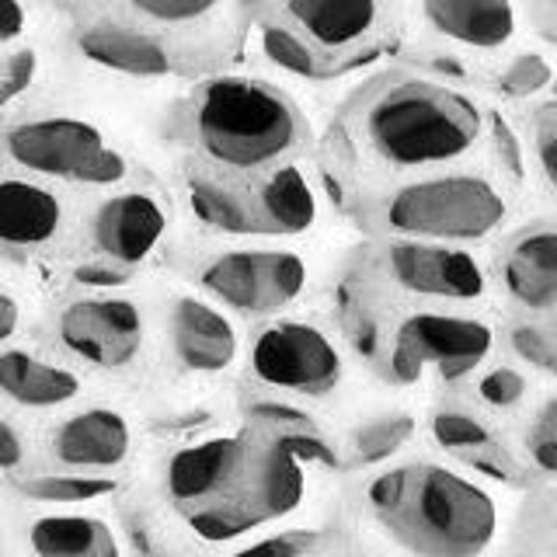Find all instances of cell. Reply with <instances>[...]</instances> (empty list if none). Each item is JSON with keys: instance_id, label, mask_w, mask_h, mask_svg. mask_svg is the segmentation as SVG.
<instances>
[{"instance_id": "1", "label": "cell", "mask_w": 557, "mask_h": 557, "mask_svg": "<svg viewBox=\"0 0 557 557\" xmlns=\"http://www.w3.org/2000/svg\"><path fill=\"white\" fill-rule=\"evenodd\" d=\"M164 487L191 533L206 544H231L300 509L307 474L304 460L269 432L216 435L174 453Z\"/></svg>"}, {"instance_id": "2", "label": "cell", "mask_w": 557, "mask_h": 557, "mask_svg": "<svg viewBox=\"0 0 557 557\" xmlns=\"http://www.w3.org/2000/svg\"><path fill=\"white\" fill-rule=\"evenodd\" d=\"M366 498L414 557H481L498 536L495 495L443 463L387 470L370 484Z\"/></svg>"}, {"instance_id": "3", "label": "cell", "mask_w": 557, "mask_h": 557, "mask_svg": "<svg viewBox=\"0 0 557 557\" xmlns=\"http://www.w3.org/2000/svg\"><path fill=\"white\" fill-rule=\"evenodd\" d=\"M191 126L209 161L234 171H258L307 139L300 109L278 87L255 77H216L191 104Z\"/></svg>"}, {"instance_id": "4", "label": "cell", "mask_w": 557, "mask_h": 557, "mask_svg": "<svg viewBox=\"0 0 557 557\" xmlns=\"http://www.w3.org/2000/svg\"><path fill=\"white\" fill-rule=\"evenodd\" d=\"M484 112L478 101L435 81H400L366 109V139L394 168H432L460 161L478 147Z\"/></svg>"}, {"instance_id": "5", "label": "cell", "mask_w": 557, "mask_h": 557, "mask_svg": "<svg viewBox=\"0 0 557 557\" xmlns=\"http://www.w3.org/2000/svg\"><path fill=\"white\" fill-rule=\"evenodd\" d=\"M380 220L408 240L478 244L509 220V199L484 174H435L397 188L383 202Z\"/></svg>"}, {"instance_id": "6", "label": "cell", "mask_w": 557, "mask_h": 557, "mask_svg": "<svg viewBox=\"0 0 557 557\" xmlns=\"http://www.w3.org/2000/svg\"><path fill=\"white\" fill-rule=\"evenodd\" d=\"M495 327L474 313L457 310H414L383 338L376 366L383 380L408 387L429 370L443 383H460L481 373L495 352Z\"/></svg>"}, {"instance_id": "7", "label": "cell", "mask_w": 557, "mask_h": 557, "mask_svg": "<svg viewBox=\"0 0 557 557\" xmlns=\"http://www.w3.org/2000/svg\"><path fill=\"white\" fill-rule=\"evenodd\" d=\"M188 202L206 226L223 234H304L318 223V191L304 168H275L255 191L206 178L188 182Z\"/></svg>"}, {"instance_id": "8", "label": "cell", "mask_w": 557, "mask_h": 557, "mask_svg": "<svg viewBox=\"0 0 557 557\" xmlns=\"http://www.w3.org/2000/svg\"><path fill=\"white\" fill-rule=\"evenodd\" d=\"M248 366L258 383L275 391L324 397L342 383L345 362L327 331L310 321H269L255 331Z\"/></svg>"}, {"instance_id": "9", "label": "cell", "mask_w": 557, "mask_h": 557, "mask_svg": "<svg viewBox=\"0 0 557 557\" xmlns=\"http://www.w3.org/2000/svg\"><path fill=\"white\" fill-rule=\"evenodd\" d=\"M304 286L307 261L296 251H226L202 269V289L248 318L286 310Z\"/></svg>"}, {"instance_id": "10", "label": "cell", "mask_w": 557, "mask_h": 557, "mask_svg": "<svg viewBox=\"0 0 557 557\" xmlns=\"http://www.w3.org/2000/svg\"><path fill=\"white\" fill-rule=\"evenodd\" d=\"M57 335L66 352L98 366L122 370L144 348V310L126 296H84L60 310Z\"/></svg>"}, {"instance_id": "11", "label": "cell", "mask_w": 557, "mask_h": 557, "mask_svg": "<svg viewBox=\"0 0 557 557\" xmlns=\"http://www.w3.org/2000/svg\"><path fill=\"white\" fill-rule=\"evenodd\" d=\"M380 269L405 293L425 296V300L481 304L487 296V269L481 265V258L453 248V244L397 240L383 248Z\"/></svg>"}, {"instance_id": "12", "label": "cell", "mask_w": 557, "mask_h": 557, "mask_svg": "<svg viewBox=\"0 0 557 557\" xmlns=\"http://www.w3.org/2000/svg\"><path fill=\"white\" fill-rule=\"evenodd\" d=\"M498 286L519 318H557V223H530L498 255Z\"/></svg>"}, {"instance_id": "13", "label": "cell", "mask_w": 557, "mask_h": 557, "mask_svg": "<svg viewBox=\"0 0 557 557\" xmlns=\"http://www.w3.org/2000/svg\"><path fill=\"white\" fill-rule=\"evenodd\" d=\"M8 157L17 168H28L35 174H52V178H74L81 182L87 168L109 150L98 126L84 119H35L8 129Z\"/></svg>"}, {"instance_id": "14", "label": "cell", "mask_w": 557, "mask_h": 557, "mask_svg": "<svg viewBox=\"0 0 557 557\" xmlns=\"http://www.w3.org/2000/svg\"><path fill=\"white\" fill-rule=\"evenodd\" d=\"M168 231V213L150 191H122L95 213V248L112 265H139L161 244Z\"/></svg>"}, {"instance_id": "15", "label": "cell", "mask_w": 557, "mask_h": 557, "mask_svg": "<svg viewBox=\"0 0 557 557\" xmlns=\"http://www.w3.org/2000/svg\"><path fill=\"white\" fill-rule=\"evenodd\" d=\"M432 440L440 449L460 457L467 467H474L478 474L502 481V484H527L533 474L530 467L522 463L519 453L505 446L495 429L487 425V418H481L470 408H440L432 414Z\"/></svg>"}, {"instance_id": "16", "label": "cell", "mask_w": 557, "mask_h": 557, "mask_svg": "<svg viewBox=\"0 0 557 557\" xmlns=\"http://www.w3.org/2000/svg\"><path fill=\"white\" fill-rule=\"evenodd\" d=\"M133 446L129 422L112 408H87L70 414L66 422L52 429L49 449L66 470L84 474H104L119 463H126Z\"/></svg>"}, {"instance_id": "17", "label": "cell", "mask_w": 557, "mask_h": 557, "mask_svg": "<svg viewBox=\"0 0 557 557\" xmlns=\"http://www.w3.org/2000/svg\"><path fill=\"white\" fill-rule=\"evenodd\" d=\"M171 345L191 373H223L240 352L234 321L199 296H178L171 307Z\"/></svg>"}, {"instance_id": "18", "label": "cell", "mask_w": 557, "mask_h": 557, "mask_svg": "<svg viewBox=\"0 0 557 557\" xmlns=\"http://www.w3.org/2000/svg\"><path fill=\"white\" fill-rule=\"evenodd\" d=\"M296 32L318 49H352L380 28L387 0H286Z\"/></svg>"}, {"instance_id": "19", "label": "cell", "mask_w": 557, "mask_h": 557, "mask_svg": "<svg viewBox=\"0 0 557 557\" xmlns=\"http://www.w3.org/2000/svg\"><path fill=\"white\" fill-rule=\"evenodd\" d=\"M422 11L443 39L467 49L495 52L516 35L512 0H422Z\"/></svg>"}, {"instance_id": "20", "label": "cell", "mask_w": 557, "mask_h": 557, "mask_svg": "<svg viewBox=\"0 0 557 557\" xmlns=\"http://www.w3.org/2000/svg\"><path fill=\"white\" fill-rule=\"evenodd\" d=\"M63 226V202L57 191L28 182L8 178L0 188V237L14 251L46 248Z\"/></svg>"}, {"instance_id": "21", "label": "cell", "mask_w": 557, "mask_h": 557, "mask_svg": "<svg viewBox=\"0 0 557 557\" xmlns=\"http://www.w3.org/2000/svg\"><path fill=\"white\" fill-rule=\"evenodd\" d=\"M81 52L98 66H109L115 74L129 77H164L171 74V57L161 42L150 35L119 28V25H95L77 35Z\"/></svg>"}, {"instance_id": "22", "label": "cell", "mask_w": 557, "mask_h": 557, "mask_svg": "<svg viewBox=\"0 0 557 557\" xmlns=\"http://www.w3.org/2000/svg\"><path fill=\"white\" fill-rule=\"evenodd\" d=\"M28 547L35 557H122L109 522L81 512L39 516L28 527Z\"/></svg>"}, {"instance_id": "23", "label": "cell", "mask_w": 557, "mask_h": 557, "mask_svg": "<svg viewBox=\"0 0 557 557\" xmlns=\"http://www.w3.org/2000/svg\"><path fill=\"white\" fill-rule=\"evenodd\" d=\"M0 387L22 408H60L81 394L77 373L35 359L22 348H4L0 356Z\"/></svg>"}, {"instance_id": "24", "label": "cell", "mask_w": 557, "mask_h": 557, "mask_svg": "<svg viewBox=\"0 0 557 557\" xmlns=\"http://www.w3.org/2000/svg\"><path fill=\"white\" fill-rule=\"evenodd\" d=\"M519 457L540 481H557V394L544 397L530 411L519 435Z\"/></svg>"}, {"instance_id": "25", "label": "cell", "mask_w": 557, "mask_h": 557, "mask_svg": "<svg viewBox=\"0 0 557 557\" xmlns=\"http://www.w3.org/2000/svg\"><path fill=\"white\" fill-rule=\"evenodd\" d=\"M28 502H42V505H84L115 492V481L104 474H84V470H70V474H39V478H25L17 484Z\"/></svg>"}, {"instance_id": "26", "label": "cell", "mask_w": 557, "mask_h": 557, "mask_svg": "<svg viewBox=\"0 0 557 557\" xmlns=\"http://www.w3.org/2000/svg\"><path fill=\"white\" fill-rule=\"evenodd\" d=\"M414 432V418L411 414H380L373 422H366L352 432V443H348V453H352V463H383L391 460L394 453L411 440Z\"/></svg>"}, {"instance_id": "27", "label": "cell", "mask_w": 557, "mask_h": 557, "mask_svg": "<svg viewBox=\"0 0 557 557\" xmlns=\"http://www.w3.org/2000/svg\"><path fill=\"white\" fill-rule=\"evenodd\" d=\"M505 345H509V352L522 366L557 380V331L550 321H530V318L512 321L505 327Z\"/></svg>"}, {"instance_id": "28", "label": "cell", "mask_w": 557, "mask_h": 557, "mask_svg": "<svg viewBox=\"0 0 557 557\" xmlns=\"http://www.w3.org/2000/svg\"><path fill=\"white\" fill-rule=\"evenodd\" d=\"M530 373L522 366L512 362H498V366H487V370L478 376L474 383V394H478V405L495 411V414H512L530 400Z\"/></svg>"}, {"instance_id": "29", "label": "cell", "mask_w": 557, "mask_h": 557, "mask_svg": "<svg viewBox=\"0 0 557 557\" xmlns=\"http://www.w3.org/2000/svg\"><path fill=\"white\" fill-rule=\"evenodd\" d=\"M258 42L272 66L286 70V74H296V77H321L318 52H313V46L300 32L283 28V25H261Z\"/></svg>"}, {"instance_id": "30", "label": "cell", "mask_w": 557, "mask_h": 557, "mask_svg": "<svg viewBox=\"0 0 557 557\" xmlns=\"http://www.w3.org/2000/svg\"><path fill=\"white\" fill-rule=\"evenodd\" d=\"M547 87H554V70L540 52H519L498 77V91L516 101L533 98L540 91H547Z\"/></svg>"}, {"instance_id": "31", "label": "cell", "mask_w": 557, "mask_h": 557, "mask_svg": "<svg viewBox=\"0 0 557 557\" xmlns=\"http://www.w3.org/2000/svg\"><path fill=\"white\" fill-rule=\"evenodd\" d=\"M223 0H129V8L161 25H188L209 17Z\"/></svg>"}, {"instance_id": "32", "label": "cell", "mask_w": 557, "mask_h": 557, "mask_svg": "<svg viewBox=\"0 0 557 557\" xmlns=\"http://www.w3.org/2000/svg\"><path fill=\"white\" fill-rule=\"evenodd\" d=\"M261 432L269 435H300V432H318L313 418L304 408L283 405V400H255L248 411Z\"/></svg>"}, {"instance_id": "33", "label": "cell", "mask_w": 557, "mask_h": 557, "mask_svg": "<svg viewBox=\"0 0 557 557\" xmlns=\"http://www.w3.org/2000/svg\"><path fill=\"white\" fill-rule=\"evenodd\" d=\"M321 544V536L313 530H286V533H272L265 540H255V544L240 547L234 557H307Z\"/></svg>"}, {"instance_id": "34", "label": "cell", "mask_w": 557, "mask_h": 557, "mask_svg": "<svg viewBox=\"0 0 557 557\" xmlns=\"http://www.w3.org/2000/svg\"><path fill=\"white\" fill-rule=\"evenodd\" d=\"M533 153L540 174H544L550 188H557V101L544 104L533 119Z\"/></svg>"}, {"instance_id": "35", "label": "cell", "mask_w": 557, "mask_h": 557, "mask_svg": "<svg viewBox=\"0 0 557 557\" xmlns=\"http://www.w3.org/2000/svg\"><path fill=\"white\" fill-rule=\"evenodd\" d=\"M35 70H39V57L35 49H14L11 57L4 60V104H11L17 95H25L32 81H35Z\"/></svg>"}, {"instance_id": "36", "label": "cell", "mask_w": 557, "mask_h": 557, "mask_svg": "<svg viewBox=\"0 0 557 557\" xmlns=\"http://www.w3.org/2000/svg\"><path fill=\"white\" fill-rule=\"evenodd\" d=\"M126 157H122L119 150H104L98 161L87 168V174L81 178V185H119L122 178H126Z\"/></svg>"}, {"instance_id": "37", "label": "cell", "mask_w": 557, "mask_h": 557, "mask_svg": "<svg viewBox=\"0 0 557 557\" xmlns=\"http://www.w3.org/2000/svg\"><path fill=\"white\" fill-rule=\"evenodd\" d=\"M492 133H495V144H498V153H502V164H505V171H509L512 178H522V150H519V139H516V133H512L509 126H505L502 119H495Z\"/></svg>"}, {"instance_id": "38", "label": "cell", "mask_w": 557, "mask_h": 557, "mask_svg": "<svg viewBox=\"0 0 557 557\" xmlns=\"http://www.w3.org/2000/svg\"><path fill=\"white\" fill-rule=\"evenodd\" d=\"M25 460V443L22 435H17L14 422H4L0 425V467L4 470H17Z\"/></svg>"}, {"instance_id": "39", "label": "cell", "mask_w": 557, "mask_h": 557, "mask_svg": "<svg viewBox=\"0 0 557 557\" xmlns=\"http://www.w3.org/2000/svg\"><path fill=\"white\" fill-rule=\"evenodd\" d=\"M0 8H4V22H0V39H4L8 46L22 35L25 28V8H22V0H0Z\"/></svg>"}, {"instance_id": "40", "label": "cell", "mask_w": 557, "mask_h": 557, "mask_svg": "<svg viewBox=\"0 0 557 557\" xmlns=\"http://www.w3.org/2000/svg\"><path fill=\"white\" fill-rule=\"evenodd\" d=\"M533 11H536L540 32H544L550 42H557V0H533Z\"/></svg>"}, {"instance_id": "41", "label": "cell", "mask_w": 557, "mask_h": 557, "mask_svg": "<svg viewBox=\"0 0 557 557\" xmlns=\"http://www.w3.org/2000/svg\"><path fill=\"white\" fill-rule=\"evenodd\" d=\"M77 278L81 283H91V286H119L126 275H122L119 269H109V265H87L77 272Z\"/></svg>"}, {"instance_id": "42", "label": "cell", "mask_w": 557, "mask_h": 557, "mask_svg": "<svg viewBox=\"0 0 557 557\" xmlns=\"http://www.w3.org/2000/svg\"><path fill=\"white\" fill-rule=\"evenodd\" d=\"M14 331H17V304L11 293H4L0 296V342H11Z\"/></svg>"}, {"instance_id": "43", "label": "cell", "mask_w": 557, "mask_h": 557, "mask_svg": "<svg viewBox=\"0 0 557 557\" xmlns=\"http://www.w3.org/2000/svg\"><path fill=\"white\" fill-rule=\"evenodd\" d=\"M544 516H547V530L557 533V484L550 487L547 498H544Z\"/></svg>"}, {"instance_id": "44", "label": "cell", "mask_w": 557, "mask_h": 557, "mask_svg": "<svg viewBox=\"0 0 557 557\" xmlns=\"http://www.w3.org/2000/svg\"><path fill=\"white\" fill-rule=\"evenodd\" d=\"M544 557H557V533H550V540H547V550H544Z\"/></svg>"}, {"instance_id": "45", "label": "cell", "mask_w": 557, "mask_h": 557, "mask_svg": "<svg viewBox=\"0 0 557 557\" xmlns=\"http://www.w3.org/2000/svg\"><path fill=\"white\" fill-rule=\"evenodd\" d=\"M550 324H554V331H557V318H550Z\"/></svg>"}]
</instances>
